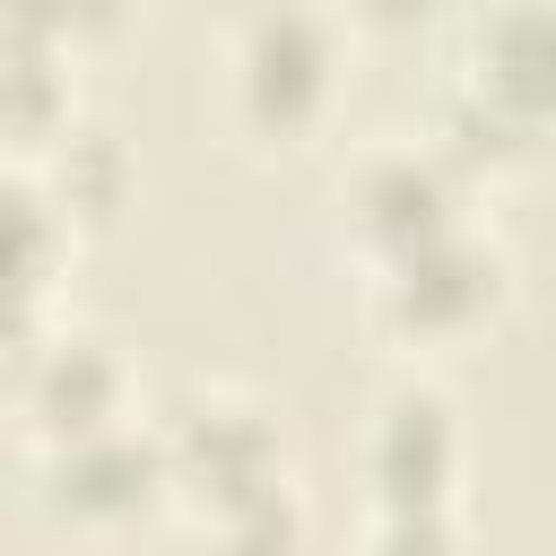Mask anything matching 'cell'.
<instances>
[{"mask_svg":"<svg viewBox=\"0 0 556 556\" xmlns=\"http://www.w3.org/2000/svg\"><path fill=\"white\" fill-rule=\"evenodd\" d=\"M330 87H339V35L321 9L304 0H269L235 26L226 43V113L261 139H295L330 113Z\"/></svg>","mask_w":556,"mask_h":556,"instance_id":"obj_2","label":"cell"},{"mask_svg":"<svg viewBox=\"0 0 556 556\" xmlns=\"http://www.w3.org/2000/svg\"><path fill=\"white\" fill-rule=\"evenodd\" d=\"M122 0H0V43H35V52H61L70 35L104 26Z\"/></svg>","mask_w":556,"mask_h":556,"instance_id":"obj_12","label":"cell"},{"mask_svg":"<svg viewBox=\"0 0 556 556\" xmlns=\"http://www.w3.org/2000/svg\"><path fill=\"white\" fill-rule=\"evenodd\" d=\"M70 122H78V113H70V87H61V52L0 43V139L52 148Z\"/></svg>","mask_w":556,"mask_h":556,"instance_id":"obj_10","label":"cell"},{"mask_svg":"<svg viewBox=\"0 0 556 556\" xmlns=\"http://www.w3.org/2000/svg\"><path fill=\"white\" fill-rule=\"evenodd\" d=\"M26 408H35V434L61 443V434H87V426H113L122 417V365L104 339H43L26 356Z\"/></svg>","mask_w":556,"mask_h":556,"instance_id":"obj_9","label":"cell"},{"mask_svg":"<svg viewBox=\"0 0 556 556\" xmlns=\"http://www.w3.org/2000/svg\"><path fill=\"white\" fill-rule=\"evenodd\" d=\"M61 235H70V208L35 182V174H9L0 165V339H35V313H43V278L61 261Z\"/></svg>","mask_w":556,"mask_h":556,"instance_id":"obj_8","label":"cell"},{"mask_svg":"<svg viewBox=\"0 0 556 556\" xmlns=\"http://www.w3.org/2000/svg\"><path fill=\"white\" fill-rule=\"evenodd\" d=\"M365 556H460V539H452V513L443 504H382Z\"/></svg>","mask_w":556,"mask_h":556,"instance_id":"obj_13","label":"cell"},{"mask_svg":"<svg viewBox=\"0 0 556 556\" xmlns=\"http://www.w3.org/2000/svg\"><path fill=\"white\" fill-rule=\"evenodd\" d=\"M365 478H374V504H452L460 426H452V400L434 382H391L382 391L374 434H365Z\"/></svg>","mask_w":556,"mask_h":556,"instance_id":"obj_7","label":"cell"},{"mask_svg":"<svg viewBox=\"0 0 556 556\" xmlns=\"http://www.w3.org/2000/svg\"><path fill=\"white\" fill-rule=\"evenodd\" d=\"M156 443H165V478L182 495H200L208 521L235 513V504H252V495H269V486H287V452H278L269 408H252L235 391L174 400V417L156 426Z\"/></svg>","mask_w":556,"mask_h":556,"instance_id":"obj_4","label":"cell"},{"mask_svg":"<svg viewBox=\"0 0 556 556\" xmlns=\"http://www.w3.org/2000/svg\"><path fill=\"white\" fill-rule=\"evenodd\" d=\"M43 156H52V182H43V191H52L61 208H104V200L122 191V148H113L96 122H70Z\"/></svg>","mask_w":556,"mask_h":556,"instance_id":"obj_11","label":"cell"},{"mask_svg":"<svg viewBox=\"0 0 556 556\" xmlns=\"http://www.w3.org/2000/svg\"><path fill=\"white\" fill-rule=\"evenodd\" d=\"M556 130V0H495L469 26L460 52V87L443 104V148L460 165L530 148Z\"/></svg>","mask_w":556,"mask_h":556,"instance_id":"obj_1","label":"cell"},{"mask_svg":"<svg viewBox=\"0 0 556 556\" xmlns=\"http://www.w3.org/2000/svg\"><path fill=\"white\" fill-rule=\"evenodd\" d=\"M495 295H504V252H495L469 217L443 226V235H426V243L382 252L374 278H365V313H374V330H391L400 348H434V339L478 330V321L495 313Z\"/></svg>","mask_w":556,"mask_h":556,"instance_id":"obj_3","label":"cell"},{"mask_svg":"<svg viewBox=\"0 0 556 556\" xmlns=\"http://www.w3.org/2000/svg\"><path fill=\"white\" fill-rule=\"evenodd\" d=\"M156 486H174L165 478V443L139 434L130 417L43 443V504L70 513V521H130Z\"/></svg>","mask_w":556,"mask_h":556,"instance_id":"obj_6","label":"cell"},{"mask_svg":"<svg viewBox=\"0 0 556 556\" xmlns=\"http://www.w3.org/2000/svg\"><path fill=\"white\" fill-rule=\"evenodd\" d=\"M460 182H469V165L443 139H391L348 174L339 208H348V235L365 243V261H382L400 243H426V235L460 226Z\"/></svg>","mask_w":556,"mask_h":556,"instance_id":"obj_5","label":"cell"},{"mask_svg":"<svg viewBox=\"0 0 556 556\" xmlns=\"http://www.w3.org/2000/svg\"><path fill=\"white\" fill-rule=\"evenodd\" d=\"M356 9H365V17H382V26H408V17H426L434 0H356Z\"/></svg>","mask_w":556,"mask_h":556,"instance_id":"obj_14","label":"cell"}]
</instances>
